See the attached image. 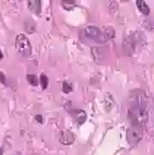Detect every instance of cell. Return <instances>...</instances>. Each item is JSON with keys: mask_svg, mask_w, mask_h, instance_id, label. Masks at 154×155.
I'll list each match as a JSON object with an SVG mask.
<instances>
[{"mask_svg": "<svg viewBox=\"0 0 154 155\" xmlns=\"http://www.w3.org/2000/svg\"><path fill=\"white\" fill-rule=\"evenodd\" d=\"M1 59H3V54H2V51L0 50V60H1Z\"/></svg>", "mask_w": 154, "mask_h": 155, "instance_id": "obj_18", "label": "cell"}, {"mask_svg": "<svg viewBox=\"0 0 154 155\" xmlns=\"http://www.w3.org/2000/svg\"><path fill=\"white\" fill-rule=\"evenodd\" d=\"M0 83L5 84V85L7 84V77L5 75V73L1 71H0Z\"/></svg>", "mask_w": 154, "mask_h": 155, "instance_id": "obj_16", "label": "cell"}, {"mask_svg": "<svg viewBox=\"0 0 154 155\" xmlns=\"http://www.w3.org/2000/svg\"><path fill=\"white\" fill-rule=\"evenodd\" d=\"M39 82H41L42 89L46 90L47 86H48V82H49V80H48V77H47L46 74H44V73H42L41 78H39Z\"/></svg>", "mask_w": 154, "mask_h": 155, "instance_id": "obj_10", "label": "cell"}, {"mask_svg": "<svg viewBox=\"0 0 154 155\" xmlns=\"http://www.w3.org/2000/svg\"><path fill=\"white\" fill-rule=\"evenodd\" d=\"M142 139V130L140 126H131L127 130V141L129 144H138Z\"/></svg>", "mask_w": 154, "mask_h": 155, "instance_id": "obj_3", "label": "cell"}, {"mask_svg": "<svg viewBox=\"0 0 154 155\" xmlns=\"http://www.w3.org/2000/svg\"><path fill=\"white\" fill-rule=\"evenodd\" d=\"M115 105V101H114V97L112 96L110 93H106L105 95V110L106 111H110L112 108Z\"/></svg>", "mask_w": 154, "mask_h": 155, "instance_id": "obj_7", "label": "cell"}, {"mask_svg": "<svg viewBox=\"0 0 154 155\" xmlns=\"http://www.w3.org/2000/svg\"><path fill=\"white\" fill-rule=\"evenodd\" d=\"M0 155H3V152H2V150L0 149Z\"/></svg>", "mask_w": 154, "mask_h": 155, "instance_id": "obj_19", "label": "cell"}, {"mask_svg": "<svg viewBox=\"0 0 154 155\" xmlns=\"http://www.w3.org/2000/svg\"><path fill=\"white\" fill-rule=\"evenodd\" d=\"M28 9L35 14H39L42 12V1L41 0H30L28 2Z\"/></svg>", "mask_w": 154, "mask_h": 155, "instance_id": "obj_6", "label": "cell"}, {"mask_svg": "<svg viewBox=\"0 0 154 155\" xmlns=\"http://www.w3.org/2000/svg\"><path fill=\"white\" fill-rule=\"evenodd\" d=\"M61 5H62V7L65 9L69 10V9H72L77 6V1H73V0H67V1H62Z\"/></svg>", "mask_w": 154, "mask_h": 155, "instance_id": "obj_13", "label": "cell"}, {"mask_svg": "<svg viewBox=\"0 0 154 155\" xmlns=\"http://www.w3.org/2000/svg\"><path fill=\"white\" fill-rule=\"evenodd\" d=\"M108 5L110 6V7H108V9H109V11L112 12V13L115 12L116 10H117V8H118V3L116 2V1H109Z\"/></svg>", "mask_w": 154, "mask_h": 155, "instance_id": "obj_15", "label": "cell"}, {"mask_svg": "<svg viewBox=\"0 0 154 155\" xmlns=\"http://www.w3.org/2000/svg\"><path fill=\"white\" fill-rule=\"evenodd\" d=\"M83 34L86 36L88 39H90V41H92L94 43H97V44H105L108 41L105 33H103L102 31L99 30V28H96V26H86L84 28Z\"/></svg>", "mask_w": 154, "mask_h": 155, "instance_id": "obj_1", "label": "cell"}, {"mask_svg": "<svg viewBox=\"0 0 154 155\" xmlns=\"http://www.w3.org/2000/svg\"><path fill=\"white\" fill-rule=\"evenodd\" d=\"M26 80L32 86H36L38 84V79L35 74H28L26 75Z\"/></svg>", "mask_w": 154, "mask_h": 155, "instance_id": "obj_11", "label": "cell"}, {"mask_svg": "<svg viewBox=\"0 0 154 155\" xmlns=\"http://www.w3.org/2000/svg\"><path fill=\"white\" fill-rule=\"evenodd\" d=\"M136 3H137L138 9L140 10V12L143 15H149V14H150V8H149V6L143 1V0H137Z\"/></svg>", "mask_w": 154, "mask_h": 155, "instance_id": "obj_8", "label": "cell"}, {"mask_svg": "<svg viewBox=\"0 0 154 155\" xmlns=\"http://www.w3.org/2000/svg\"><path fill=\"white\" fill-rule=\"evenodd\" d=\"M15 48L23 57H30L32 53L31 43L24 34H19L15 37Z\"/></svg>", "mask_w": 154, "mask_h": 155, "instance_id": "obj_2", "label": "cell"}, {"mask_svg": "<svg viewBox=\"0 0 154 155\" xmlns=\"http://www.w3.org/2000/svg\"><path fill=\"white\" fill-rule=\"evenodd\" d=\"M35 120H37V122H39V124H44V118H43V116H41V115H36Z\"/></svg>", "mask_w": 154, "mask_h": 155, "instance_id": "obj_17", "label": "cell"}, {"mask_svg": "<svg viewBox=\"0 0 154 155\" xmlns=\"http://www.w3.org/2000/svg\"><path fill=\"white\" fill-rule=\"evenodd\" d=\"M62 92H63V93H66V94H68V93L72 92V85L70 83H68L67 81H63V83H62Z\"/></svg>", "mask_w": 154, "mask_h": 155, "instance_id": "obj_14", "label": "cell"}, {"mask_svg": "<svg viewBox=\"0 0 154 155\" xmlns=\"http://www.w3.org/2000/svg\"><path fill=\"white\" fill-rule=\"evenodd\" d=\"M24 28L25 31L30 34H33L36 30V25L33 21H28V22H25V25H24Z\"/></svg>", "mask_w": 154, "mask_h": 155, "instance_id": "obj_9", "label": "cell"}, {"mask_svg": "<svg viewBox=\"0 0 154 155\" xmlns=\"http://www.w3.org/2000/svg\"><path fill=\"white\" fill-rule=\"evenodd\" d=\"M17 155H18V154H17ZM19 155H20V154H19Z\"/></svg>", "mask_w": 154, "mask_h": 155, "instance_id": "obj_20", "label": "cell"}, {"mask_svg": "<svg viewBox=\"0 0 154 155\" xmlns=\"http://www.w3.org/2000/svg\"><path fill=\"white\" fill-rule=\"evenodd\" d=\"M69 114H71V116L77 121L78 125H82L86 120V113L83 109H69Z\"/></svg>", "mask_w": 154, "mask_h": 155, "instance_id": "obj_4", "label": "cell"}, {"mask_svg": "<svg viewBox=\"0 0 154 155\" xmlns=\"http://www.w3.org/2000/svg\"><path fill=\"white\" fill-rule=\"evenodd\" d=\"M74 134L71 132V131H62L60 134V139H59V141H60L61 144L63 145H70L74 142Z\"/></svg>", "mask_w": 154, "mask_h": 155, "instance_id": "obj_5", "label": "cell"}, {"mask_svg": "<svg viewBox=\"0 0 154 155\" xmlns=\"http://www.w3.org/2000/svg\"><path fill=\"white\" fill-rule=\"evenodd\" d=\"M105 30V35H106V37H107L108 39H113L115 38V30H114L113 28H109V26H106V28H104Z\"/></svg>", "mask_w": 154, "mask_h": 155, "instance_id": "obj_12", "label": "cell"}]
</instances>
